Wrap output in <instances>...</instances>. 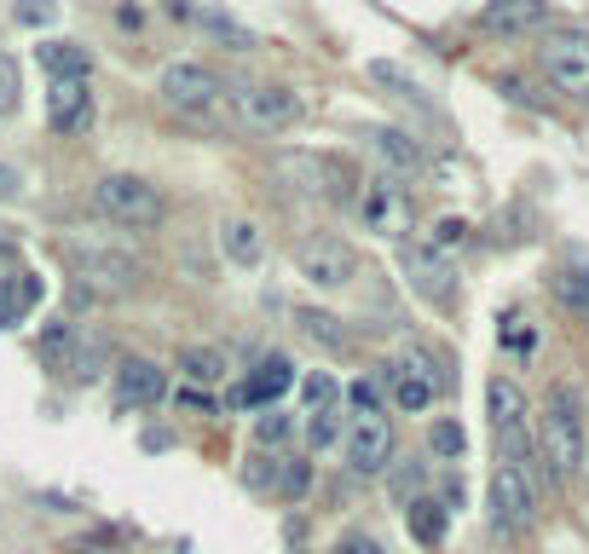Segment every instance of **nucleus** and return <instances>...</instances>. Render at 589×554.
Listing matches in <instances>:
<instances>
[{
    "mask_svg": "<svg viewBox=\"0 0 589 554\" xmlns=\"http://www.w3.org/2000/svg\"><path fill=\"white\" fill-rule=\"evenodd\" d=\"M364 145H370V151H376L381 162H388L393 174H404V179L428 168V156H422V145H416L411 133H399V128H370V133H364Z\"/></svg>",
    "mask_w": 589,
    "mask_h": 554,
    "instance_id": "obj_18",
    "label": "nucleus"
},
{
    "mask_svg": "<svg viewBox=\"0 0 589 554\" xmlns=\"http://www.w3.org/2000/svg\"><path fill=\"white\" fill-rule=\"evenodd\" d=\"M168 399V369L151 358H121L116 364V404L121 410H145Z\"/></svg>",
    "mask_w": 589,
    "mask_h": 554,
    "instance_id": "obj_15",
    "label": "nucleus"
},
{
    "mask_svg": "<svg viewBox=\"0 0 589 554\" xmlns=\"http://www.w3.org/2000/svg\"><path fill=\"white\" fill-rule=\"evenodd\" d=\"M462 237H469V220H439L428 249H439V255H445V249H451V243H462Z\"/></svg>",
    "mask_w": 589,
    "mask_h": 554,
    "instance_id": "obj_37",
    "label": "nucleus"
},
{
    "mask_svg": "<svg viewBox=\"0 0 589 554\" xmlns=\"http://www.w3.org/2000/svg\"><path fill=\"white\" fill-rule=\"evenodd\" d=\"M255 439H260V445H283V439H290V416H278V410H267V416L255 422Z\"/></svg>",
    "mask_w": 589,
    "mask_h": 554,
    "instance_id": "obj_36",
    "label": "nucleus"
},
{
    "mask_svg": "<svg viewBox=\"0 0 589 554\" xmlns=\"http://www.w3.org/2000/svg\"><path fill=\"white\" fill-rule=\"evenodd\" d=\"M428 445H434V457H445V462H457V457H462V445H469V439H462V427H457V422H434V434H428Z\"/></svg>",
    "mask_w": 589,
    "mask_h": 554,
    "instance_id": "obj_32",
    "label": "nucleus"
},
{
    "mask_svg": "<svg viewBox=\"0 0 589 554\" xmlns=\"http://www.w3.org/2000/svg\"><path fill=\"white\" fill-rule=\"evenodd\" d=\"M179 369H186L191 381H226V353H214V346H186V353H179Z\"/></svg>",
    "mask_w": 589,
    "mask_h": 554,
    "instance_id": "obj_28",
    "label": "nucleus"
},
{
    "mask_svg": "<svg viewBox=\"0 0 589 554\" xmlns=\"http://www.w3.org/2000/svg\"><path fill=\"white\" fill-rule=\"evenodd\" d=\"M381 381L393 387L399 410H428L439 399V387H445V369L434 358H422V353H404L393 369H381Z\"/></svg>",
    "mask_w": 589,
    "mask_h": 554,
    "instance_id": "obj_12",
    "label": "nucleus"
},
{
    "mask_svg": "<svg viewBox=\"0 0 589 554\" xmlns=\"http://www.w3.org/2000/svg\"><path fill=\"white\" fill-rule=\"evenodd\" d=\"M307 439H313V450H323V445H335V439H341V416H335V410H313Z\"/></svg>",
    "mask_w": 589,
    "mask_h": 554,
    "instance_id": "obj_34",
    "label": "nucleus"
},
{
    "mask_svg": "<svg viewBox=\"0 0 589 554\" xmlns=\"http://www.w3.org/2000/svg\"><path fill=\"white\" fill-rule=\"evenodd\" d=\"M445 515H451V508L434 503V497L404 503V526H411V538H416L422 549H439V543H445Z\"/></svg>",
    "mask_w": 589,
    "mask_h": 554,
    "instance_id": "obj_23",
    "label": "nucleus"
},
{
    "mask_svg": "<svg viewBox=\"0 0 589 554\" xmlns=\"http://www.w3.org/2000/svg\"><path fill=\"white\" fill-rule=\"evenodd\" d=\"M75 330L81 323H47V330H40V364L47 369H58V376H64V364H70V353H75Z\"/></svg>",
    "mask_w": 589,
    "mask_h": 554,
    "instance_id": "obj_27",
    "label": "nucleus"
},
{
    "mask_svg": "<svg viewBox=\"0 0 589 554\" xmlns=\"http://www.w3.org/2000/svg\"><path fill=\"white\" fill-rule=\"evenodd\" d=\"M17 185H12V168H0V197H12Z\"/></svg>",
    "mask_w": 589,
    "mask_h": 554,
    "instance_id": "obj_41",
    "label": "nucleus"
},
{
    "mask_svg": "<svg viewBox=\"0 0 589 554\" xmlns=\"http://www.w3.org/2000/svg\"><path fill=\"white\" fill-rule=\"evenodd\" d=\"M237 121L255 133H283L290 121L301 116V93L295 87H272V81H255V87H237L232 93Z\"/></svg>",
    "mask_w": 589,
    "mask_h": 554,
    "instance_id": "obj_8",
    "label": "nucleus"
},
{
    "mask_svg": "<svg viewBox=\"0 0 589 554\" xmlns=\"http://www.w3.org/2000/svg\"><path fill=\"white\" fill-rule=\"evenodd\" d=\"M538 457L550 462V480H573L584 468V399L566 381L550 387L538 416Z\"/></svg>",
    "mask_w": 589,
    "mask_h": 554,
    "instance_id": "obj_1",
    "label": "nucleus"
},
{
    "mask_svg": "<svg viewBox=\"0 0 589 554\" xmlns=\"http://www.w3.org/2000/svg\"><path fill=\"white\" fill-rule=\"evenodd\" d=\"M220 93H226V81H220L209 64H168L162 70V98L179 105V110H209Z\"/></svg>",
    "mask_w": 589,
    "mask_h": 554,
    "instance_id": "obj_14",
    "label": "nucleus"
},
{
    "mask_svg": "<svg viewBox=\"0 0 589 554\" xmlns=\"http://www.w3.org/2000/svg\"><path fill=\"white\" fill-rule=\"evenodd\" d=\"M503 335H509L515 353H532V330H520V318H509V330H503Z\"/></svg>",
    "mask_w": 589,
    "mask_h": 554,
    "instance_id": "obj_40",
    "label": "nucleus"
},
{
    "mask_svg": "<svg viewBox=\"0 0 589 554\" xmlns=\"http://www.w3.org/2000/svg\"><path fill=\"white\" fill-rule=\"evenodd\" d=\"M364 75H370V81H376V87H393L399 98H422V87H416V81H411V75H404L399 64H388V58H376V64H370V70H364Z\"/></svg>",
    "mask_w": 589,
    "mask_h": 554,
    "instance_id": "obj_31",
    "label": "nucleus"
},
{
    "mask_svg": "<svg viewBox=\"0 0 589 554\" xmlns=\"http://www.w3.org/2000/svg\"><path fill=\"white\" fill-rule=\"evenodd\" d=\"M538 64H543V75H550L555 93L589 98V35H578V30H555V35L538 47Z\"/></svg>",
    "mask_w": 589,
    "mask_h": 554,
    "instance_id": "obj_7",
    "label": "nucleus"
},
{
    "mask_svg": "<svg viewBox=\"0 0 589 554\" xmlns=\"http://www.w3.org/2000/svg\"><path fill=\"white\" fill-rule=\"evenodd\" d=\"M358 214H364V232L404 243V232H411V220H416V202L399 179H370L358 197Z\"/></svg>",
    "mask_w": 589,
    "mask_h": 554,
    "instance_id": "obj_9",
    "label": "nucleus"
},
{
    "mask_svg": "<svg viewBox=\"0 0 589 554\" xmlns=\"http://www.w3.org/2000/svg\"><path fill=\"white\" fill-rule=\"evenodd\" d=\"M492 520L503 531H526L538 520V485H532L526 468L497 462V474H492Z\"/></svg>",
    "mask_w": 589,
    "mask_h": 554,
    "instance_id": "obj_11",
    "label": "nucleus"
},
{
    "mask_svg": "<svg viewBox=\"0 0 589 554\" xmlns=\"http://www.w3.org/2000/svg\"><path fill=\"white\" fill-rule=\"evenodd\" d=\"M399 272H404V283H411L422 300H434V306H451L457 300L451 260H445L439 249H428V243H399Z\"/></svg>",
    "mask_w": 589,
    "mask_h": 554,
    "instance_id": "obj_10",
    "label": "nucleus"
},
{
    "mask_svg": "<svg viewBox=\"0 0 589 554\" xmlns=\"http://www.w3.org/2000/svg\"><path fill=\"white\" fill-rule=\"evenodd\" d=\"M555 295H561V306H573L578 318H589V272H573V266H566L555 278Z\"/></svg>",
    "mask_w": 589,
    "mask_h": 554,
    "instance_id": "obj_30",
    "label": "nucleus"
},
{
    "mask_svg": "<svg viewBox=\"0 0 589 554\" xmlns=\"http://www.w3.org/2000/svg\"><path fill=\"white\" fill-rule=\"evenodd\" d=\"M485 410H492V434L503 445V462H515V468L532 474L538 445H532V434H526V393L509 376H492V387H485Z\"/></svg>",
    "mask_w": 589,
    "mask_h": 554,
    "instance_id": "obj_3",
    "label": "nucleus"
},
{
    "mask_svg": "<svg viewBox=\"0 0 589 554\" xmlns=\"http://www.w3.org/2000/svg\"><path fill=\"white\" fill-rule=\"evenodd\" d=\"M93 202H98V214L128 225V232H156V225L168 220V197L139 174H105L93 185Z\"/></svg>",
    "mask_w": 589,
    "mask_h": 554,
    "instance_id": "obj_2",
    "label": "nucleus"
},
{
    "mask_svg": "<svg viewBox=\"0 0 589 554\" xmlns=\"http://www.w3.org/2000/svg\"><path fill=\"white\" fill-rule=\"evenodd\" d=\"M335 393H341V387H335L330 376H323V369H318V376H307V399H313V410H330V404H335Z\"/></svg>",
    "mask_w": 589,
    "mask_h": 554,
    "instance_id": "obj_38",
    "label": "nucleus"
},
{
    "mask_svg": "<svg viewBox=\"0 0 589 554\" xmlns=\"http://www.w3.org/2000/svg\"><path fill=\"white\" fill-rule=\"evenodd\" d=\"M220 249H226V260H237V266H255L260 255H267V237H260L255 220H226V232H220Z\"/></svg>",
    "mask_w": 589,
    "mask_h": 554,
    "instance_id": "obj_24",
    "label": "nucleus"
},
{
    "mask_svg": "<svg viewBox=\"0 0 589 554\" xmlns=\"http://www.w3.org/2000/svg\"><path fill=\"white\" fill-rule=\"evenodd\" d=\"M40 300V278H30V272H17L12 283H0V330H7V323H17L30 313V306Z\"/></svg>",
    "mask_w": 589,
    "mask_h": 554,
    "instance_id": "obj_25",
    "label": "nucleus"
},
{
    "mask_svg": "<svg viewBox=\"0 0 589 554\" xmlns=\"http://www.w3.org/2000/svg\"><path fill=\"white\" fill-rule=\"evenodd\" d=\"M290 255H295V272L307 278L313 290H347V283L358 278V255L330 232H301L290 243Z\"/></svg>",
    "mask_w": 589,
    "mask_h": 554,
    "instance_id": "obj_4",
    "label": "nucleus"
},
{
    "mask_svg": "<svg viewBox=\"0 0 589 554\" xmlns=\"http://www.w3.org/2000/svg\"><path fill=\"white\" fill-rule=\"evenodd\" d=\"M278 497H290V503H301L307 497V485H313V474H307V462H295V457H278Z\"/></svg>",
    "mask_w": 589,
    "mask_h": 554,
    "instance_id": "obj_29",
    "label": "nucleus"
},
{
    "mask_svg": "<svg viewBox=\"0 0 589 554\" xmlns=\"http://www.w3.org/2000/svg\"><path fill=\"white\" fill-rule=\"evenodd\" d=\"M87 121H93L87 81H52V87H47V128L52 133H81Z\"/></svg>",
    "mask_w": 589,
    "mask_h": 554,
    "instance_id": "obj_16",
    "label": "nucleus"
},
{
    "mask_svg": "<svg viewBox=\"0 0 589 554\" xmlns=\"http://www.w3.org/2000/svg\"><path fill=\"white\" fill-rule=\"evenodd\" d=\"M278 179L301 197H323V202H341L353 191V168L341 156H318V151H278Z\"/></svg>",
    "mask_w": 589,
    "mask_h": 554,
    "instance_id": "obj_5",
    "label": "nucleus"
},
{
    "mask_svg": "<svg viewBox=\"0 0 589 554\" xmlns=\"http://www.w3.org/2000/svg\"><path fill=\"white\" fill-rule=\"evenodd\" d=\"M422 480H428V468H422V462H411V468H399V474H393V497H399V503H416V491H422Z\"/></svg>",
    "mask_w": 589,
    "mask_h": 554,
    "instance_id": "obj_35",
    "label": "nucleus"
},
{
    "mask_svg": "<svg viewBox=\"0 0 589 554\" xmlns=\"http://www.w3.org/2000/svg\"><path fill=\"white\" fill-rule=\"evenodd\" d=\"M35 58L52 81H87V70H93V52L81 40H40Z\"/></svg>",
    "mask_w": 589,
    "mask_h": 554,
    "instance_id": "obj_20",
    "label": "nucleus"
},
{
    "mask_svg": "<svg viewBox=\"0 0 589 554\" xmlns=\"http://www.w3.org/2000/svg\"><path fill=\"white\" fill-rule=\"evenodd\" d=\"M301 335L313 346H323V353H347L353 346V335L341 330V318H330V313H301Z\"/></svg>",
    "mask_w": 589,
    "mask_h": 554,
    "instance_id": "obj_26",
    "label": "nucleus"
},
{
    "mask_svg": "<svg viewBox=\"0 0 589 554\" xmlns=\"http://www.w3.org/2000/svg\"><path fill=\"white\" fill-rule=\"evenodd\" d=\"M543 17H550L543 0H485L480 24L492 30V35H526V30H538Z\"/></svg>",
    "mask_w": 589,
    "mask_h": 554,
    "instance_id": "obj_17",
    "label": "nucleus"
},
{
    "mask_svg": "<svg viewBox=\"0 0 589 554\" xmlns=\"http://www.w3.org/2000/svg\"><path fill=\"white\" fill-rule=\"evenodd\" d=\"M168 12H174V17H191L197 30H209V35H220V40H232L237 52H255V47H260V35H255V30H243L237 17H226V12L191 7V0H168Z\"/></svg>",
    "mask_w": 589,
    "mask_h": 554,
    "instance_id": "obj_19",
    "label": "nucleus"
},
{
    "mask_svg": "<svg viewBox=\"0 0 589 554\" xmlns=\"http://www.w3.org/2000/svg\"><path fill=\"white\" fill-rule=\"evenodd\" d=\"M64 255L75 260V272H81V283L87 290H98V295H133L139 283H145V266H139L133 255H116V249H98V243H64Z\"/></svg>",
    "mask_w": 589,
    "mask_h": 554,
    "instance_id": "obj_6",
    "label": "nucleus"
},
{
    "mask_svg": "<svg viewBox=\"0 0 589 554\" xmlns=\"http://www.w3.org/2000/svg\"><path fill=\"white\" fill-rule=\"evenodd\" d=\"M17 93H24V87H17V58L0 52V116L17 110Z\"/></svg>",
    "mask_w": 589,
    "mask_h": 554,
    "instance_id": "obj_33",
    "label": "nucleus"
},
{
    "mask_svg": "<svg viewBox=\"0 0 589 554\" xmlns=\"http://www.w3.org/2000/svg\"><path fill=\"white\" fill-rule=\"evenodd\" d=\"M105 364H110V341L98 330H75V353L64 364V376L70 381H98V376H105Z\"/></svg>",
    "mask_w": 589,
    "mask_h": 554,
    "instance_id": "obj_22",
    "label": "nucleus"
},
{
    "mask_svg": "<svg viewBox=\"0 0 589 554\" xmlns=\"http://www.w3.org/2000/svg\"><path fill=\"white\" fill-rule=\"evenodd\" d=\"M52 17H58V7H52V0H24V7H17V24H52Z\"/></svg>",
    "mask_w": 589,
    "mask_h": 554,
    "instance_id": "obj_39",
    "label": "nucleus"
},
{
    "mask_svg": "<svg viewBox=\"0 0 589 554\" xmlns=\"http://www.w3.org/2000/svg\"><path fill=\"white\" fill-rule=\"evenodd\" d=\"M290 387H295V364L278 353V358H267V364L255 369V381L237 387V404H267V399H278V393H290Z\"/></svg>",
    "mask_w": 589,
    "mask_h": 554,
    "instance_id": "obj_21",
    "label": "nucleus"
},
{
    "mask_svg": "<svg viewBox=\"0 0 589 554\" xmlns=\"http://www.w3.org/2000/svg\"><path fill=\"white\" fill-rule=\"evenodd\" d=\"M341 554H381V549H376V543H347Z\"/></svg>",
    "mask_w": 589,
    "mask_h": 554,
    "instance_id": "obj_42",
    "label": "nucleus"
},
{
    "mask_svg": "<svg viewBox=\"0 0 589 554\" xmlns=\"http://www.w3.org/2000/svg\"><path fill=\"white\" fill-rule=\"evenodd\" d=\"M393 462V422L370 410V416H353L347 427V468L353 474H388Z\"/></svg>",
    "mask_w": 589,
    "mask_h": 554,
    "instance_id": "obj_13",
    "label": "nucleus"
}]
</instances>
